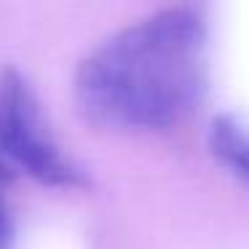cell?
I'll return each mask as SVG.
<instances>
[{
  "label": "cell",
  "mask_w": 249,
  "mask_h": 249,
  "mask_svg": "<svg viewBox=\"0 0 249 249\" xmlns=\"http://www.w3.org/2000/svg\"><path fill=\"white\" fill-rule=\"evenodd\" d=\"M204 81V24L169 8L115 33L78 65L75 102L102 129L161 131L190 113Z\"/></svg>",
  "instance_id": "cell-1"
},
{
  "label": "cell",
  "mask_w": 249,
  "mask_h": 249,
  "mask_svg": "<svg viewBox=\"0 0 249 249\" xmlns=\"http://www.w3.org/2000/svg\"><path fill=\"white\" fill-rule=\"evenodd\" d=\"M0 156L43 185H78L83 174L56 147L27 78L17 67L0 70Z\"/></svg>",
  "instance_id": "cell-2"
},
{
  "label": "cell",
  "mask_w": 249,
  "mask_h": 249,
  "mask_svg": "<svg viewBox=\"0 0 249 249\" xmlns=\"http://www.w3.org/2000/svg\"><path fill=\"white\" fill-rule=\"evenodd\" d=\"M209 147L217 161L249 182V126L236 118H217L209 131Z\"/></svg>",
  "instance_id": "cell-3"
},
{
  "label": "cell",
  "mask_w": 249,
  "mask_h": 249,
  "mask_svg": "<svg viewBox=\"0 0 249 249\" xmlns=\"http://www.w3.org/2000/svg\"><path fill=\"white\" fill-rule=\"evenodd\" d=\"M8 241V209L3 198V163H0V249H6Z\"/></svg>",
  "instance_id": "cell-4"
}]
</instances>
